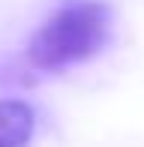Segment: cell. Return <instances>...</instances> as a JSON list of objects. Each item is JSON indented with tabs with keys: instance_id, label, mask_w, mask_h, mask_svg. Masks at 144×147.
Returning a JSON list of instances; mask_svg holds the SVG:
<instances>
[{
	"instance_id": "obj_2",
	"label": "cell",
	"mask_w": 144,
	"mask_h": 147,
	"mask_svg": "<svg viewBox=\"0 0 144 147\" xmlns=\"http://www.w3.org/2000/svg\"><path fill=\"white\" fill-rule=\"evenodd\" d=\"M36 132V111L21 99H0V147H27Z\"/></svg>"
},
{
	"instance_id": "obj_1",
	"label": "cell",
	"mask_w": 144,
	"mask_h": 147,
	"mask_svg": "<svg viewBox=\"0 0 144 147\" xmlns=\"http://www.w3.org/2000/svg\"><path fill=\"white\" fill-rule=\"evenodd\" d=\"M111 9L99 0H69L51 12L27 42V60L36 69H63L84 63L105 48Z\"/></svg>"
}]
</instances>
